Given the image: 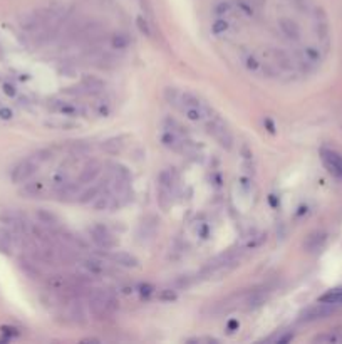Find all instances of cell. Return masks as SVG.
Wrapping results in <instances>:
<instances>
[{
    "label": "cell",
    "mask_w": 342,
    "mask_h": 344,
    "mask_svg": "<svg viewBox=\"0 0 342 344\" xmlns=\"http://www.w3.org/2000/svg\"><path fill=\"white\" fill-rule=\"evenodd\" d=\"M101 171H103V165H101L99 161H89L87 165L84 166V168L81 170V175H79L77 182L82 185V187H86V185H91L94 183L96 180L99 178Z\"/></svg>",
    "instance_id": "14"
},
{
    "label": "cell",
    "mask_w": 342,
    "mask_h": 344,
    "mask_svg": "<svg viewBox=\"0 0 342 344\" xmlns=\"http://www.w3.org/2000/svg\"><path fill=\"white\" fill-rule=\"evenodd\" d=\"M327 242V233L326 232H321V230H315L312 233L305 237L304 240V250L309 254H315V252H321L324 249Z\"/></svg>",
    "instance_id": "15"
},
{
    "label": "cell",
    "mask_w": 342,
    "mask_h": 344,
    "mask_svg": "<svg viewBox=\"0 0 342 344\" xmlns=\"http://www.w3.org/2000/svg\"><path fill=\"white\" fill-rule=\"evenodd\" d=\"M337 311L336 304H329V302H321L314 307H309L304 314H302V319L304 321H317V319H326V317L332 316Z\"/></svg>",
    "instance_id": "11"
},
{
    "label": "cell",
    "mask_w": 342,
    "mask_h": 344,
    "mask_svg": "<svg viewBox=\"0 0 342 344\" xmlns=\"http://www.w3.org/2000/svg\"><path fill=\"white\" fill-rule=\"evenodd\" d=\"M279 27H280V32H282L288 41H292V42L300 41L302 30L295 20L288 19V17H282V19H279Z\"/></svg>",
    "instance_id": "16"
},
{
    "label": "cell",
    "mask_w": 342,
    "mask_h": 344,
    "mask_svg": "<svg viewBox=\"0 0 342 344\" xmlns=\"http://www.w3.org/2000/svg\"><path fill=\"white\" fill-rule=\"evenodd\" d=\"M156 232H158V220L155 217H146L141 223H139L138 237H139V240L146 244V242L155 239Z\"/></svg>",
    "instance_id": "18"
},
{
    "label": "cell",
    "mask_w": 342,
    "mask_h": 344,
    "mask_svg": "<svg viewBox=\"0 0 342 344\" xmlns=\"http://www.w3.org/2000/svg\"><path fill=\"white\" fill-rule=\"evenodd\" d=\"M264 240H265V235H264V233L250 235V237H247V239L243 240L242 249H243V250H253V249H257V247H260L262 242H264Z\"/></svg>",
    "instance_id": "29"
},
{
    "label": "cell",
    "mask_w": 342,
    "mask_h": 344,
    "mask_svg": "<svg viewBox=\"0 0 342 344\" xmlns=\"http://www.w3.org/2000/svg\"><path fill=\"white\" fill-rule=\"evenodd\" d=\"M91 204H93V208L98 210V211L119 208V204H117L116 197L113 195V192L108 187H104L103 192H101L99 195L96 197L93 202H91Z\"/></svg>",
    "instance_id": "12"
},
{
    "label": "cell",
    "mask_w": 342,
    "mask_h": 344,
    "mask_svg": "<svg viewBox=\"0 0 342 344\" xmlns=\"http://www.w3.org/2000/svg\"><path fill=\"white\" fill-rule=\"evenodd\" d=\"M185 139H186L185 136L170 133V131H165V135L161 136V143H163L166 148L173 149V151H178V153L183 151V144H185Z\"/></svg>",
    "instance_id": "24"
},
{
    "label": "cell",
    "mask_w": 342,
    "mask_h": 344,
    "mask_svg": "<svg viewBox=\"0 0 342 344\" xmlns=\"http://www.w3.org/2000/svg\"><path fill=\"white\" fill-rule=\"evenodd\" d=\"M269 297L270 295L267 290H252V292L243 295V307L248 311L258 309V307H262L267 301H269Z\"/></svg>",
    "instance_id": "17"
},
{
    "label": "cell",
    "mask_w": 342,
    "mask_h": 344,
    "mask_svg": "<svg viewBox=\"0 0 342 344\" xmlns=\"http://www.w3.org/2000/svg\"><path fill=\"white\" fill-rule=\"evenodd\" d=\"M89 311L96 321L109 319L117 309L116 297L108 290H93L89 294Z\"/></svg>",
    "instance_id": "1"
},
{
    "label": "cell",
    "mask_w": 342,
    "mask_h": 344,
    "mask_svg": "<svg viewBox=\"0 0 342 344\" xmlns=\"http://www.w3.org/2000/svg\"><path fill=\"white\" fill-rule=\"evenodd\" d=\"M136 24H138V29L141 30L144 35H151L153 34V29H151L150 22L144 19V17H138V19H136Z\"/></svg>",
    "instance_id": "37"
},
{
    "label": "cell",
    "mask_w": 342,
    "mask_h": 344,
    "mask_svg": "<svg viewBox=\"0 0 342 344\" xmlns=\"http://www.w3.org/2000/svg\"><path fill=\"white\" fill-rule=\"evenodd\" d=\"M39 166H41V163L36 160V156H30L27 160L20 161L19 165L12 170V182L14 183L29 182V180L39 171Z\"/></svg>",
    "instance_id": "5"
},
{
    "label": "cell",
    "mask_w": 342,
    "mask_h": 344,
    "mask_svg": "<svg viewBox=\"0 0 342 344\" xmlns=\"http://www.w3.org/2000/svg\"><path fill=\"white\" fill-rule=\"evenodd\" d=\"M49 128H57V130H74L77 128V123L74 121H69V120H56V121H47L46 123Z\"/></svg>",
    "instance_id": "32"
},
{
    "label": "cell",
    "mask_w": 342,
    "mask_h": 344,
    "mask_svg": "<svg viewBox=\"0 0 342 344\" xmlns=\"http://www.w3.org/2000/svg\"><path fill=\"white\" fill-rule=\"evenodd\" d=\"M321 302H329V304H342V287L334 289V290H329L327 294H324L321 299Z\"/></svg>",
    "instance_id": "30"
},
{
    "label": "cell",
    "mask_w": 342,
    "mask_h": 344,
    "mask_svg": "<svg viewBox=\"0 0 342 344\" xmlns=\"http://www.w3.org/2000/svg\"><path fill=\"white\" fill-rule=\"evenodd\" d=\"M240 262V250H228L225 254H220L218 257L212 259L207 266L201 271V275H220V274H227V272L233 271V269L238 266Z\"/></svg>",
    "instance_id": "2"
},
{
    "label": "cell",
    "mask_w": 342,
    "mask_h": 344,
    "mask_svg": "<svg viewBox=\"0 0 342 344\" xmlns=\"http://www.w3.org/2000/svg\"><path fill=\"white\" fill-rule=\"evenodd\" d=\"M82 192V185L77 182H74V180H71V182L60 185V187L54 188V193L57 197V200L60 202H77V197L79 193Z\"/></svg>",
    "instance_id": "9"
},
{
    "label": "cell",
    "mask_w": 342,
    "mask_h": 344,
    "mask_svg": "<svg viewBox=\"0 0 342 344\" xmlns=\"http://www.w3.org/2000/svg\"><path fill=\"white\" fill-rule=\"evenodd\" d=\"M245 66H247L248 70H253V72H257V70L260 69V66H262V61L258 59L255 54H248L247 57H245Z\"/></svg>",
    "instance_id": "34"
},
{
    "label": "cell",
    "mask_w": 342,
    "mask_h": 344,
    "mask_svg": "<svg viewBox=\"0 0 342 344\" xmlns=\"http://www.w3.org/2000/svg\"><path fill=\"white\" fill-rule=\"evenodd\" d=\"M174 180L170 171H161L158 176V204H160L161 210L168 211L173 205L174 198Z\"/></svg>",
    "instance_id": "4"
},
{
    "label": "cell",
    "mask_w": 342,
    "mask_h": 344,
    "mask_svg": "<svg viewBox=\"0 0 342 344\" xmlns=\"http://www.w3.org/2000/svg\"><path fill=\"white\" fill-rule=\"evenodd\" d=\"M315 343H339L342 341V338L336 336V334H322V336H317L314 339Z\"/></svg>",
    "instance_id": "38"
},
{
    "label": "cell",
    "mask_w": 342,
    "mask_h": 344,
    "mask_svg": "<svg viewBox=\"0 0 342 344\" xmlns=\"http://www.w3.org/2000/svg\"><path fill=\"white\" fill-rule=\"evenodd\" d=\"M106 183H108V178L103 180L101 183H91L89 187L84 188L81 193H79L77 202H79V204H91V202H93L94 198L98 197L101 192H103L104 187H106Z\"/></svg>",
    "instance_id": "22"
},
{
    "label": "cell",
    "mask_w": 342,
    "mask_h": 344,
    "mask_svg": "<svg viewBox=\"0 0 342 344\" xmlns=\"http://www.w3.org/2000/svg\"><path fill=\"white\" fill-rule=\"evenodd\" d=\"M36 217H37V222L44 225L46 228H49L51 232H54V235H56V232L59 230L62 225H60V220L57 215H54L52 211L49 210H44V208H39L36 211Z\"/></svg>",
    "instance_id": "19"
},
{
    "label": "cell",
    "mask_w": 342,
    "mask_h": 344,
    "mask_svg": "<svg viewBox=\"0 0 342 344\" xmlns=\"http://www.w3.org/2000/svg\"><path fill=\"white\" fill-rule=\"evenodd\" d=\"M315 34H317V37L321 41L329 42V24L321 8L315 10Z\"/></svg>",
    "instance_id": "25"
},
{
    "label": "cell",
    "mask_w": 342,
    "mask_h": 344,
    "mask_svg": "<svg viewBox=\"0 0 342 344\" xmlns=\"http://www.w3.org/2000/svg\"><path fill=\"white\" fill-rule=\"evenodd\" d=\"M321 158H322V163L326 165V168L331 171L332 175L337 176V178H342V155H339L334 149L322 148Z\"/></svg>",
    "instance_id": "8"
},
{
    "label": "cell",
    "mask_w": 342,
    "mask_h": 344,
    "mask_svg": "<svg viewBox=\"0 0 342 344\" xmlns=\"http://www.w3.org/2000/svg\"><path fill=\"white\" fill-rule=\"evenodd\" d=\"M257 2H258V3H262V2H264V0H257Z\"/></svg>",
    "instance_id": "41"
},
{
    "label": "cell",
    "mask_w": 342,
    "mask_h": 344,
    "mask_svg": "<svg viewBox=\"0 0 342 344\" xmlns=\"http://www.w3.org/2000/svg\"><path fill=\"white\" fill-rule=\"evenodd\" d=\"M89 235H91V240H93L99 249L113 250L117 247V239L104 227V225H94L89 230Z\"/></svg>",
    "instance_id": "6"
},
{
    "label": "cell",
    "mask_w": 342,
    "mask_h": 344,
    "mask_svg": "<svg viewBox=\"0 0 342 344\" xmlns=\"http://www.w3.org/2000/svg\"><path fill=\"white\" fill-rule=\"evenodd\" d=\"M205 128H207L208 135L213 136V139L220 144L222 148H225L227 151H230L233 148V135L228 130V126L223 123L220 116H208L205 120Z\"/></svg>",
    "instance_id": "3"
},
{
    "label": "cell",
    "mask_w": 342,
    "mask_h": 344,
    "mask_svg": "<svg viewBox=\"0 0 342 344\" xmlns=\"http://www.w3.org/2000/svg\"><path fill=\"white\" fill-rule=\"evenodd\" d=\"M109 259H111L116 266H121V267L134 269V267L139 266L138 257H134L133 254H128V252H113L111 255H109Z\"/></svg>",
    "instance_id": "23"
},
{
    "label": "cell",
    "mask_w": 342,
    "mask_h": 344,
    "mask_svg": "<svg viewBox=\"0 0 342 344\" xmlns=\"http://www.w3.org/2000/svg\"><path fill=\"white\" fill-rule=\"evenodd\" d=\"M17 245H20V237L7 227L0 228V252L12 255Z\"/></svg>",
    "instance_id": "13"
},
{
    "label": "cell",
    "mask_w": 342,
    "mask_h": 344,
    "mask_svg": "<svg viewBox=\"0 0 342 344\" xmlns=\"http://www.w3.org/2000/svg\"><path fill=\"white\" fill-rule=\"evenodd\" d=\"M81 84L89 91L91 96L99 94V92H103V89H104V81L99 77H96V76H84L81 81Z\"/></svg>",
    "instance_id": "26"
},
{
    "label": "cell",
    "mask_w": 342,
    "mask_h": 344,
    "mask_svg": "<svg viewBox=\"0 0 342 344\" xmlns=\"http://www.w3.org/2000/svg\"><path fill=\"white\" fill-rule=\"evenodd\" d=\"M128 144V136H113V138H108L106 141H103L101 144V149L108 155H119L122 149Z\"/></svg>",
    "instance_id": "20"
},
{
    "label": "cell",
    "mask_w": 342,
    "mask_h": 344,
    "mask_svg": "<svg viewBox=\"0 0 342 344\" xmlns=\"http://www.w3.org/2000/svg\"><path fill=\"white\" fill-rule=\"evenodd\" d=\"M163 126H165V131H170V133H174V135H179V136H186L188 135V128H183L179 125L178 121L171 120V118H166L163 121Z\"/></svg>",
    "instance_id": "28"
},
{
    "label": "cell",
    "mask_w": 342,
    "mask_h": 344,
    "mask_svg": "<svg viewBox=\"0 0 342 344\" xmlns=\"http://www.w3.org/2000/svg\"><path fill=\"white\" fill-rule=\"evenodd\" d=\"M3 91H5L8 96H15V89H14V86H10V84H5V86H3Z\"/></svg>",
    "instance_id": "40"
},
{
    "label": "cell",
    "mask_w": 342,
    "mask_h": 344,
    "mask_svg": "<svg viewBox=\"0 0 342 344\" xmlns=\"http://www.w3.org/2000/svg\"><path fill=\"white\" fill-rule=\"evenodd\" d=\"M270 56H272V63L277 66L282 72H293V70H295V61H293L292 56L288 54V52H285L284 49L272 47Z\"/></svg>",
    "instance_id": "10"
},
{
    "label": "cell",
    "mask_w": 342,
    "mask_h": 344,
    "mask_svg": "<svg viewBox=\"0 0 342 344\" xmlns=\"http://www.w3.org/2000/svg\"><path fill=\"white\" fill-rule=\"evenodd\" d=\"M236 7H238L245 15H248V17H253V15H255V7H253V3L245 2V0H240V2L236 3Z\"/></svg>",
    "instance_id": "36"
},
{
    "label": "cell",
    "mask_w": 342,
    "mask_h": 344,
    "mask_svg": "<svg viewBox=\"0 0 342 344\" xmlns=\"http://www.w3.org/2000/svg\"><path fill=\"white\" fill-rule=\"evenodd\" d=\"M81 267L84 269L89 275H109V274H113L111 264H108L106 260H103L99 257L84 259L81 262Z\"/></svg>",
    "instance_id": "7"
},
{
    "label": "cell",
    "mask_w": 342,
    "mask_h": 344,
    "mask_svg": "<svg viewBox=\"0 0 342 344\" xmlns=\"http://www.w3.org/2000/svg\"><path fill=\"white\" fill-rule=\"evenodd\" d=\"M228 25H230V22H228L227 19H222V17H218V20L217 22H213V34H217V35H220L223 34L225 30L228 29Z\"/></svg>",
    "instance_id": "35"
},
{
    "label": "cell",
    "mask_w": 342,
    "mask_h": 344,
    "mask_svg": "<svg viewBox=\"0 0 342 344\" xmlns=\"http://www.w3.org/2000/svg\"><path fill=\"white\" fill-rule=\"evenodd\" d=\"M231 14H233V7L230 5L228 2H222L215 7V15L217 17H222V19H228Z\"/></svg>",
    "instance_id": "31"
},
{
    "label": "cell",
    "mask_w": 342,
    "mask_h": 344,
    "mask_svg": "<svg viewBox=\"0 0 342 344\" xmlns=\"http://www.w3.org/2000/svg\"><path fill=\"white\" fill-rule=\"evenodd\" d=\"M46 193V183L42 180H34V182H25L20 188V195L25 198H39Z\"/></svg>",
    "instance_id": "21"
},
{
    "label": "cell",
    "mask_w": 342,
    "mask_h": 344,
    "mask_svg": "<svg viewBox=\"0 0 342 344\" xmlns=\"http://www.w3.org/2000/svg\"><path fill=\"white\" fill-rule=\"evenodd\" d=\"M89 149H91V144L84 143V141H74V143H71V151L77 156L86 155Z\"/></svg>",
    "instance_id": "33"
},
{
    "label": "cell",
    "mask_w": 342,
    "mask_h": 344,
    "mask_svg": "<svg viewBox=\"0 0 342 344\" xmlns=\"http://www.w3.org/2000/svg\"><path fill=\"white\" fill-rule=\"evenodd\" d=\"M0 118H2V120H10L12 111H10V109H7V108H0Z\"/></svg>",
    "instance_id": "39"
},
{
    "label": "cell",
    "mask_w": 342,
    "mask_h": 344,
    "mask_svg": "<svg viewBox=\"0 0 342 344\" xmlns=\"http://www.w3.org/2000/svg\"><path fill=\"white\" fill-rule=\"evenodd\" d=\"M131 44V39H129V35L128 34H124V32H117V34H114L113 37H111V46H113V49H128V46Z\"/></svg>",
    "instance_id": "27"
}]
</instances>
